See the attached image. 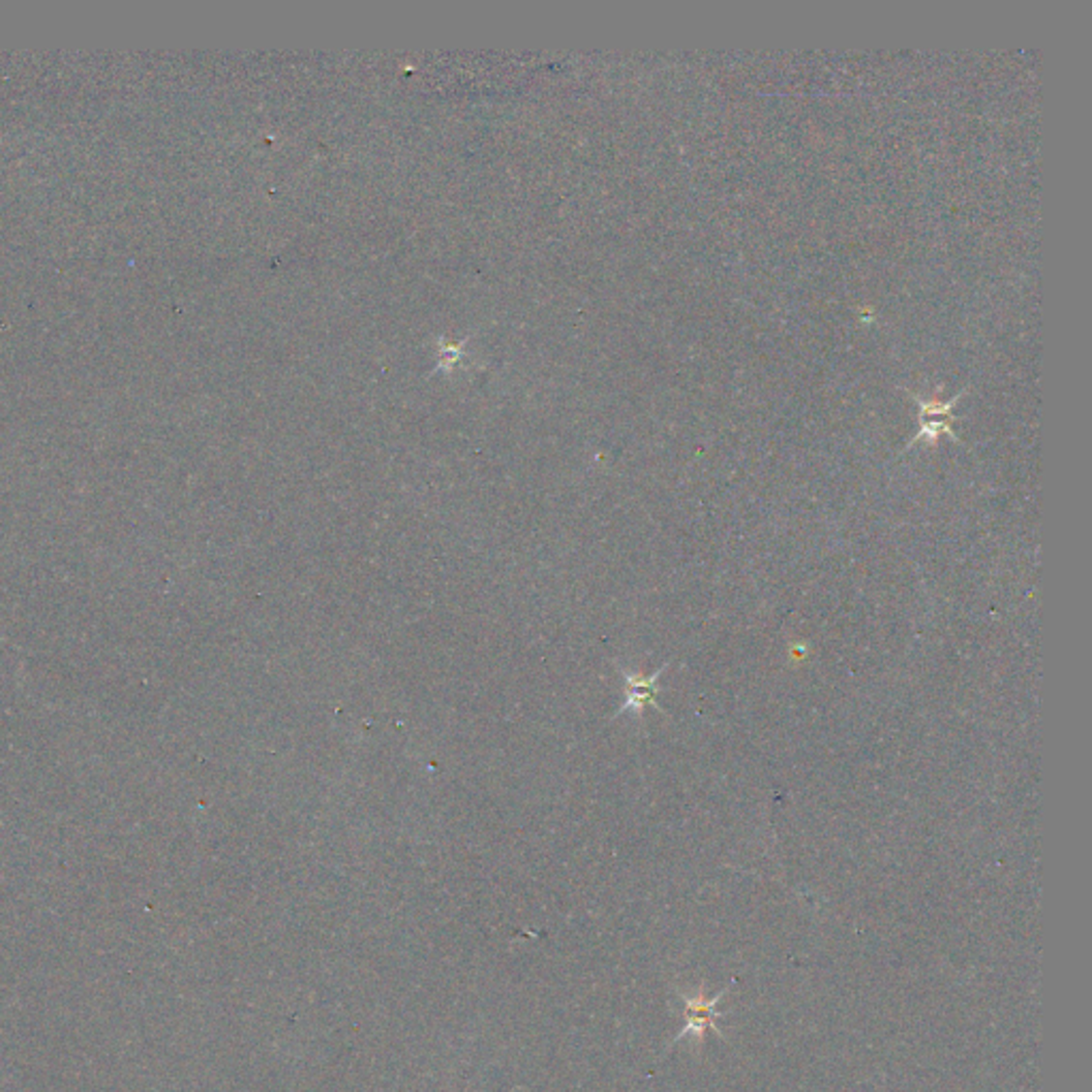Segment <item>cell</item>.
<instances>
[{
    "mask_svg": "<svg viewBox=\"0 0 1092 1092\" xmlns=\"http://www.w3.org/2000/svg\"><path fill=\"white\" fill-rule=\"evenodd\" d=\"M726 994V990H721L717 996H713L711 1001H705L702 996H694V999H685V1026H682V1031L679 1037L687 1035V1033H696L702 1035L707 1031V1028H715L717 1031V1017L721 1016L717 1012V1003H719V996Z\"/></svg>",
    "mask_w": 1092,
    "mask_h": 1092,
    "instance_id": "6da1fadb",
    "label": "cell"
},
{
    "mask_svg": "<svg viewBox=\"0 0 1092 1092\" xmlns=\"http://www.w3.org/2000/svg\"><path fill=\"white\" fill-rule=\"evenodd\" d=\"M664 670H666V666L661 668V670H657L655 675H651L649 679L627 677V682H629V689H627V705H625L627 711H636V713H638V711H643V707L649 705V702H653V698H655V694H657L655 682H657L659 675H661V672H664Z\"/></svg>",
    "mask_w": 1092,
    "mask_h": 1092,
    "instance_id": "7a4b0ae2",
    "label": "cell"
}]
</instances>
